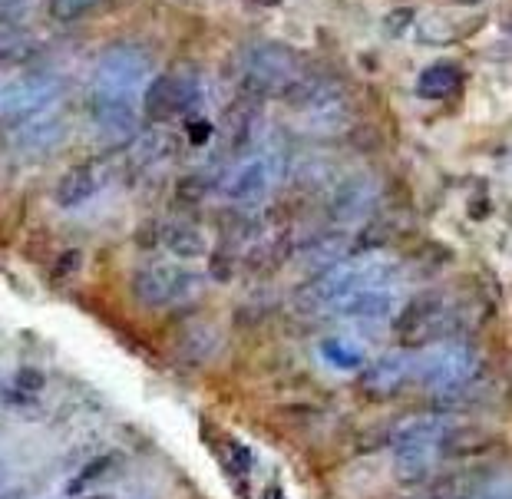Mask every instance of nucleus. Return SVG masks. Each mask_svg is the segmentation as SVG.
I'll list each match as a JSON object with an SVG mask.
<instances>
[{
    "mask_svg": "<svg viewBox=\"0 0 512 499\" xmlns=\"http://www.w3.org/2000/svg\"><path fill=\"white\" fill-rule=\"evenodd\" d=\"M278 179H281L278 156L258 153V156H248L245 162H238V166L232 169V176L225 179L222 192H225V199L235 202V205H255L275 189Z\"/></svg>",
    "mask_w": 512,
    "mask_h": 499,
    "instance_id": "11",
    "label": "nucleus"
},
{
    "mask_svg": "<svg viewBox=\"0 0 512 499\" xmlns=\"http://www.w3.org/2000/svg\"><path fill=\"white\" fill-rule=\"evenodd\" d=\"M80 499H113L110 493H93V496H80Z\"/></svg>",
    "mask_w": 512,
    "mask_h": 499,
    "instance_id": "33",
    "label": "nucleus"
},
{
    "mask_svg": "<svg viewBox=\"0 0 512 499\" xmlns=\"http://www.w3.org/2000/svg\"><path fill=\"white\" fill-rule=\"evenodd\" d=\"M397 338L403 344H433L437 338H446L456 328V311L446 305L440 291H423L400 311L394 321Z\"/></svg>",
    "mask_w": 512,
    "mask_h": 499,
    "instance_id": "8",
    "label": "nucleus"
},
{
    "mask_svg": "<svg viewBox=\"0 0 512 499\" xmlns=\"http://www.w3.org/2000/svg\"><path fill=\"white\" fill-rule=\"evenodd\" d=\"M103 189V172L96 162H83V166H70L53 186V199L60 209H80Z\"/></svg>",
    "mask_w": 512,
    "mask_h": 499,
    "instance_id": "18",
    "label": "nucleus"
},
{
    "mask_svg": "<svg viewBox=\"0 0 512 499\" xmlns=\"http://www.w3.org/2000/svg\"><path fill=\"white\" fill-rule=\"evenodd\" d=\"M413 377V361L407 354H384L361 371V384L374 400H384Z\"/></svg>",
    "mask_w": 512,
    "mask_h": 499,
    "instance_id": "16",
    "label": "nucleus"
},
{
    "mask_svg": "<svg viewBox=\"0 0 512 499\" xmlns=\"http://www.w3.org/2000/svg\"><path fill=\"white\" fill-rule=\"evenodd\" d=\"M152 232H156V245L166 248L169 255L185 258V262L209 255V242H205L199 225H192V222H166V225H156Z\"/></svg>",
    "mask_w": 512,
    "mask_h": 499,
    "instance_id": "20",
    "label": "nucleus"
},
{
    "mask_svg": "<svg viewBox=\"0 0 512 499\" xmlns=\"http://www.w3.org/2000/svg\"><path fill=\"white\" fill-rule=\"evenodd\" d=\"M152 80V53L143 43L123 40L103 50L93 67V93L136 96Z\"/></svg>",
    "mask_w": 512,
    "mask_h": 499,
    "instance_id": "5",
    "label": "nucleus"
},
{
    "mask_svg": "<svg viewBox=\"0 0 512 499\" xmlns=\"http://www.w3.org/2000/svg\"><path fill=\"white\" fill-rule=\"evenodd\" d=\"M453 427L446 423V417L427 414V417H413L397 430L394 437V470L400 480H420L433 470L443 453L446 440H450Z\"/></svg>",
    "mask_w": 512,
    "mask_h": 499,
    "instance_id": "4",
    "label": "nucleus"
},
{
    "mask_svg": "<svg viewBox=\"0 0 512 499\" xmlns=\"http://www.w3.org/2000/svg\"><path fill=\"white\" fill-rule=\"evenodd\" d=\"M463 86V70L453 60H437L417 77V96L423 100H446Z\"/></svg>",
    "mask_w": 512,
    "mask_h": 499,
    "instance_id": "21",
    "label": "nucleus"
},
{
    "mask_svg": "<svg viewBox=\"0 0 512 499\" xmlns=\"http://www.w3.org/2000/svg\"><path fill=\"white\" fill-rule=\"evenodd\" d=\"M37 50V40L27 34V30H17V27H7L0 30V70H10L17 63H24L34 57Z\"/></svg>",
    "mask_w": 512,
    "mask_h": 499,
    "instance_id": "22",
    "label": "nucleus"
},
{
    "mask_svg": "<svg viewBox=\"0 0 512 499\" xmlns=\"http://www.w3.org/2000/svg\"><path fill=\"white\" fill-rule=\"evenodd\" d=\"M403 24H413V14H410V10H394V14H387V17H384V27H390V34H394V37L407 30Z\"/></svg>",
    "mask_w": 512,
    "mask_h": 499,
    "instance_id": "30",
    "label": "nucleus"
},
{
    "mask_svg": "<svg viewBox=\"0 0 512 499\" xmlns=\"http://www.w3.org/2000/svg\"><path fill=\"white\" fill-rule=\"evenodd\" d=\"M47 387V377H43V371H37V367H20V371L14 374V400H20V404H30V400H37L40 390Z\"/></svg>",
    "mask_w": 512,
    "mask_h": 499,
    "instance_id": "23",
    "label": "nucleus"
},
{
    "mask_svg": "<svg viewBox=\"0 0 512 499\" xmlns=\"http://www.w3.org/2000/svg\"><path fill=\"white\" fill-rule=\"evenodd\" d=\"M63 96V80L53 73H40V77H24L0 90V119L14 123L20 116L40 113L47 106H57Z\"/></svg>",
    "mask_w": 512,
    "mask_h": 499,
    "instance_id": "12",
    "label": "nucleus"
},
{
    "mask_svg": "<svg viewBox=\"0 0 512 499\" xmlns=\"http://www.w3.org/2000/svg\"><path fill=\"white\" fill-rule=\"evenodd\" d=\"M377 199H380L377 179L367 176V172H354V176H344V179L331 182L328 215H331V222L364 219V215H370V209L377 205Z\"/></svg>",
    "mask_w": 512,
    "mask_h": 499,
    "instance_id": "14",
    "label": "nucleus"
},
{
    "mask_svg": "<svg viewBox=\"0 0 512 499\" xmlns=\"http://www.w3.org/2000/svg\"><path fill=\"white\" fill-rule=\"evenodd\" d=\"M100 0H50V7H53V14H57L60 20H76V17H83L86 10H93Z\"/></svg>",
    "mask_w": 512,
    "mask_h": 499,
    "instance_id": "26",
    "label": "nucleus"
},
{
    "mask_svg": "<svg viewBox=\"0 0 512 499\" xmlns=\"http://www.w3.org/2000/svg\"><path fill=\"white\" fill-rule=\"evenodd\" d=\"M397 308H400V291H397V281H390V285L361 288L357 295H351L337 308V314H347V318H357V321H384V318H394Z\"/></svg>",
    "mask_w": 512,
    "mask_h": 499,
    "instance_id": "17",
    "label": "nucleus"
},
{
    "mask_svg": "<svg viewBox=\"0 0 512 499\" xmlns=\"http://www.w3.org/2000/svg\"><path fill=\"white\" fill-rule=\"evenodd\" d=\"M304 73L301 57L285 43L258 40L242 53V70H238V86L242 93L255 96V100H268V96H281L288 86Z\"/></svg>",
    "mask_w": 512,
    "mask_h": 499,
    "instance_id": "3",
    "label": "nucleus"
},
{
    "mask_svg": "<svg viewBox=\"0 0 512 499\" xmlns=\"http://www.w3.org/2000/svg\"><path fill=\"white\" fill-rule=\"evenodd\" d=\"M63 136H67V119L57 113V106H47V110H40V113L14 119L4 133V143L14 156L37 159V156L53 153V149L63 143Z\"/></svg>",
    "mask_w": 512,
    "mask_h": 499,
    "instance_id": "9",
    "label": "nucleus"
},
{
    "mask_svg": "<svg viewBox=\"0 0 512 499\" xmlns=\"http://www.w3.org/2000/svg\"><path fill=\"white\" fill-rule=\"evenodd\" d=\"M90 123L100 129L106 139L129 143L139 133L143 113L136 106V96L119 93H90Z\"/></svg>",
    "mask_w": 512,
    "mask_h": 499,
    "instance_id": "13",
    "label": "nucleus"
},
{
    "mask_svg": "<svg viewBox=\"0 0 512 499\" xmlns=\"http://www.w3.org/2000/svg\"><path fill=\"white\" fill-rule=\"evenodd\" d=\"M76 268H80V252H67V255H60V262H57V271H53V275H57V278H63V275H67V271H70V275H73Z\"/></svg>",
    "mask_w": 512,
    "mask_h": 499,
    "instance_id": "31",
    "label": "nucleus"
},
{
    "mask_svg": "<svg viewBox=\"0 0 512 499\" xmlns=\"http://www.w3.org/2000/svg\"><path fill=\"white\" fill-rule=\"evenodd\" d=\"M351 255V238L344 232H321L298 245V262L304 271H324Z\"/></svg>",
    "mask_w": 512,
    "mask_h": 499,
    "instance_id": "19",
    "label": "nucleus"
},
{
    "mask_svg": "<svg viewBox=\"0 0 512 499\" xmlns=\"http://www.w3.org/2000/svg\"><path fill=\"white\" fill-rule=\"evenodd\" d=\"M30 0H0V24H7V20L17 17L20 7H27Z\"/></svg>",
    "mask_w": 512,
    "mask_h": 499,
    "instance_id": "32",
    "label": "nucleus"
},
{
    "mask_svg": "<svg viewBox=\"0 0 512 499\" xmlns=\"http://www.w3.org/2000/svg\"><path fill=\"white\" fill-rule=\"evenodd\" d=\"M199 291H202V278L185 265L156 262V265H143L133 275V298L143 308H176L199 298Z\"/></svg>",
    "mask_w": 512,
    "mask_h": 499,
    "instance_id": "6",
    "label": "nucleus"
},
{
    "mask_svg": "<svg viewBox=\"0 0 512 499\" xmlns=\"http://www.w3.org/2000/svg\"><path fill=\"white\" fill-rule=\"evenodd\" d=\"M258 103L255 96L248 93H238V100L228 106L225 116H222V139H225V153L232 156H242L252 149L255 143V129H258Z\"/></svg>",
    "mask_w": 512,
    "mask_h": 499,
    "instance_id": "15",
    "label": "nucleus"
},
{
    "mask_svg": "<svg viewBox=\"0 0 512 499\" xmlns=\"http://www.w3.org/2000/svg\"><path fill=\"white\" fill-rule=\"evenodd\" d=\"M235 258L232 255H215L212 258V278L215 281H228V278H232L235 275Z\"/></svg>",
    "mask_w": 512,
    "mask_h": 499,
    "instance_id": "29",
    "label": "nucleus"
},
{
    "mask_svg": "<svg viewBox=\"0 0 512 499\" xmlns=\"http://www.w3.org/2000/svg\"><path fill=\"white\" fill-rule=\"evenodd\" d=\"M113 466V457H100V460H93V463H86L80 473H76V480L67 486L70 493H80V490H86V486H93L96 480H103V473L110 470Z\"/></svg>",
    "mask_w": 512,
    "mask_h": 499,
    "instance_id": "25",
    "label": "nucleus"
},
{
    "mask_svg": "<svg viewBox=\"0 0 512 499\" xmlns=\"http://www.w3.org/2000/svg\"><path fill=\"white\" fill-rule=\"evenodd\" d=\"M185 129H189V143L192 146H202L212 139V123H205V119H192L185 116Z\"/></svg>",
    "mask_w": 512,
    "mask_h": 499,
    "instance_id": "27",
    "label": "nucleus"
},
{
    "mask_svg": "<svg viewBox=\"0 0 512 499\" xmlns=\"http://www.w3.org/2000/svg\"><path fill=\"white\" fill-rule=\"evenodd\" d=\"M294 113H304L311 119H321V123H331V119L347 113V90L331 77H321V73H308L304 70L298 80H294L285 93H281Z\"/></svg>",
    "mask_w": 512,
    "mask_h": 499,
    "instance_id": "10",
    "label": "nucleus"
},
{
    "mask_svg": "<svg viewBox=\"0 0 512 499\" xmlns=\"http://www.w3.org/2000/svg\"><path fill=\"white\" fill-rule=\"evenodd\" d=\"M202 96H205V90H202L199 73L169 70L146 83L143 106H146L149 119H156V123H172V119L195 116V110L202 106Z\"/></svg>",
    "mask_w": 512,
    "mask_h": 499,
    "instance_id": "7",
    "label": "nucleus"
},
{
    "mask_svg": "<svg viewBox=\"0 0 512 499\" xmlns=\"http://www.w3.org/2000/svg\"><path fill=\"white\" fill-rule=\"evenodd\" d=\"M413 374L417 381L433 390L443 400L463 397L476 387L479 374H483V361L470 344H456V341H433L430 351H423L413 361Z\"/></svg>",
    "mask_w": 512,
    "mask_h": 499,
    "instance_id": "2",
    "label": "nucleus"
},
{
    "mask_svg": "<svg viewBox=\"0 0 512 499\" xmlns=\"http://www.w3.org/2000/svg\"><path fill=\"white\" fill-rule=\"evenodd\" d=\"M324 357H328L331 364H337V367H361V351L357 347H351V341H324Z\"/></svg>",
    "mask_w": 512,
    "mask_h": 499,
    "instance_id": "24",
    "label": "nucleus"
},
{
    "mask_svg": "<svg viewBox=\"0 0 512 499\" xmlns=\"http://www.w3.org/2000/svg\"><path fill=\"white\" fill-rule=\"evenodd\" d=\"M390 281H397V265L377 262V258H370V255L354 258V262L351 258H344V262L318 271L311 285L301 288L298 308L311 311V314H321V311L337 314V308H341L351 295H357L361 288L390 285Z\"/></svg>",
    "mask_w": 512,
    "mask_h": 499,
    "instance_id": "1",
    "label": "nucleus"
},
{
    "mask_svg": "<svg viewBox=\"0 0 512 499\" xmlns=\"http://www.w3.org/2000/svg\"><path fill=\"white\" fill-rule=\"evenodd\" d=\"M410 499H460V493H456L453 483H443V486H430V490L413 493Z\"/></svg>",
    "mask_w": 512,
    "mask_h": 499,
    "instance_id": "28",
    "label": "nucleus"
}]
</instances>
